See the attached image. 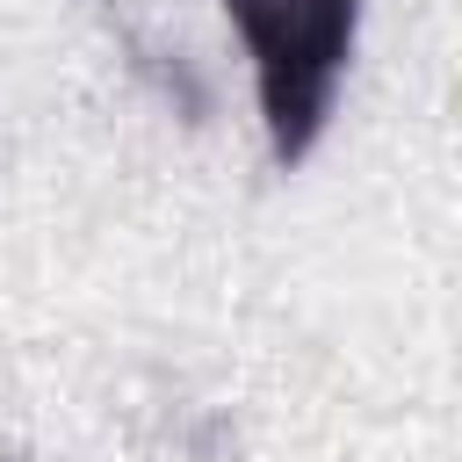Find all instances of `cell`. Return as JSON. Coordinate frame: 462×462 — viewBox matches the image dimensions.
<instances>
[{"instance_id": "cell-1", "label": "cell", "mask_w": 462, "mask_h": 462, "mask_svg": "<svg viewBox=\"0 0 462 462\" xmlns=\"http://www.w3.org/2000/svg\"><path fill=\"white\" fill-rule=\"evenodd\" d=\"M217 7L245 51L267 159L296 173L332 130V108L361 43V0H217Z\"/></svg>"}]
</instances>
